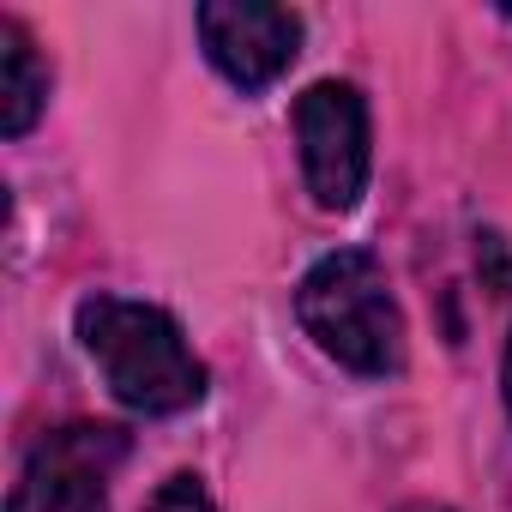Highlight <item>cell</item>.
I'll list each match as a JSON object with an SVG mask.
<instances>
[{
	"label": "cell",
	"instance_id": "cell-1",
	"mask_svg": "<svg viewBox=\"0 0 512 512\" xmlns=\"http://www.w3.org/2000/svg\"><path fill=\"white\" fill-rule=\"evenodd\" d=\"M73 326H79L85 356L103 368L109 392L127 410L175 416L205 398V362L187 350L181 326L163 308L127 302V296H85Z\"/></svg>",
	"mask_w": 512,
	"mask_h": 512
},
{
	"label": "cell",
	"instance_id": "cell-2",
	"mask_svg": "<svg viewBox=\"0 0 512 512\" xmlns=\"http://www.w3.org/2000/svg\"><path fill=\"white\" fill-rule=\"evenodd\" d=\"M296 320L308 338L350 374H392L404 362V314L386 284V266L362 247H338L296 284Z\"/></svg>",
	"mask_w": 512,
	"mask_h": 512
},
{
	"label": "cell",
	"instance_id": "cell-3",
	"mask_svg": "<svg viewBox=\"0 0 512 512\" xmlns=\"http://www.w3.org/2000/svg\"><path fill=\"white\" fill-rule=\"evenodd\" d=\"M127 458V434L109 422H73L31 446L7 512H109V476Z\"/></svg>",
	"mask_w": 512,
	"mask_h": 512
},
{
	"label": "cell",
	"instance_id": "cell-4",
	"mask_svg": "<svg viewBox=\"0 0 512 512\" xmlns=\"http://www.w3.org/2000/svg\"><path fill=\"white\" fill-rule=\"evenodd\" d=\"M302 175L320 211H350L368 187V103L344 79H320L296 103Z\"/></svg>",
	"mask_w": 512,
	"mask_h": 512
},
{
	"label": "cell",
	"instance_id": "cell-5",
	"mask_svg": "<svg viewBox=\"0 0 512 512\" xmlns=\"http://www.w3.org/2000/svg\"><path fill=\"white\" fill-rule=\"evenodd\" d=\"M199 43L229 85L266 91L302 55V19L290 7H266V0H205Z\"/></svg>",
	"mask_w": 512,
	"mask_h": 512
},
{
	"label": "cell",
	"instance_id": "cell-6",
	"mask_svg": "<svg viewBox=\"0 0 512 512\" xmlns=\"http://www.w3.org/2000/svg\"><path fill=\"white\" fill-rule=\"evenodd\" d=\"M43 103H49V67H43L37 43L25 37V25L0 19V133L25 139L37 127Z\"/></svg>",
	"mask_w": 512,
	"mask_h": 512
},
{
	"label": "cell",
	"instance_id": "cell-7",
	"mask_svg": "<svg viewBox=\"0 0 512 512\" xmlns=\"http://www.w3.org/2000/svg\"><path fill=\"white\" fill-rule=\"evenodd\" d=\"M145 512H211V500H205L199 476H169V482L151 494V506H145Z\"/></svg>",
	"mask_w": 512,
	"mask_h": 512
},
{
	"label": "cell",
	"instance_id": "cell-8",
	"mask_svg": "<svg viewBox=\"0 0 512 512\" xmlns=\"http://www.w3.org/2000/svg\"><path fill=\"white\" fill-rule=\"evenodd\" d=\"M500 386H506V410H512V338H506V362H500Z\"/></svg>",
	"mask_w": 512,
	"mask_h": 512
},
{
	"label": "cell",
	"instance_id": "cell-9",
	"mask_svg": "<svg viewBox=\"0 0 512 512\" xmlns=\"http://www.w3.org/2000/svg\"><path fill=\"white\" fill-rule=\"evenodd\" d=\"M404 512H446V506H404Z\"/></svg>",
	"mask_w": 512,
	"mask_h": 512
}]
</instances>
